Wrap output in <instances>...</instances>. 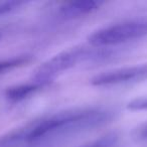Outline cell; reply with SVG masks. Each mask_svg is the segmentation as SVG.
Masks as SVG:
<instances>
[{"mask_svg": "<svg viewBox=\"0 0 147 147\" xmlns=\"http://www.w3.org/2000/svg\"><path fill=\"white\" fill-rule=\"evenodd\" d=\"M0 38H1V33H0Z\"/></svg>", "mask_w": 147, "mask_h": 147, "instance_id": "obj_13", "label": "cell"}, {"mask_svg": "<svg viewBox=\"0 0 147 147\" xmlns=\"http://www.w3.org/2000/svg\"><path fill=\"white\" fill-rule=\"evenodd\" d=\"M127 109L130 111H147V97L136 98L127 104Z\"/></svg>", "mask_w": 147, "mask_h": 147, "instance_id": "obj_10", "label": "cell"}, {"mask_svg": "<svg viewBox=\"0 0 147 147\" xmlns=\"http://www.w3.org/2000/svg\"><path fill=\"white\" fill-rule=\"evenodd\" d=\"M121 136L116 131H111L81 147H118Z\"/></svg>", "mask_w": 147, "mask_h": 147, "instance_id": "obj_8", "label": "cell"}, {"mask_svg": "<svg viewBox=\"0 0 147 147\" xmlns=\"http://www.w3.org/2000/svg\"><path fill=\"white\" fill-rule=\"evenodd\" d=\"M147 80V63L103 71L94 76L90 84L97 88H111L141 83Z\"/></svg>", "mask_w": 147, "mask_h": 147, "instance_id": "obj_4", "label": "cell"}, {"mask_svg": "<svg viewBox=\"0 0 147 147\" xmlns=\"http://www.w3.org/2000/svg\"><path fill=\"white\" fill-rule=\"evenodd\" d=\"M32 59L33 55L30 53H23V55H18L0 59V75L13 71L15 69H18L23 65H26Z\"/></svg>", "mask_w": 147, "mask_h": 147, "instance_id": "obj_7", "label": "cell"}, {"mask_svg": "<svg viewBox=\"0 0 147 147\" xmlns=\"http://www.w3.org/2000/svg\"><path fill=\"white\" fill-rule=\"evenodd\" d=\"M147 36V17H135L93 31L88 43L95 47H113Z\"/></svg>", "mask_w": 147, "mask_h": 147, "instance_id": "obj_3", "label": "cell"}, {"mask_svg": "<svg viewBox=\"0 0 147 147\" xmlns=\"http://www.w3.org/2000/svg\"><path fill=\"white\" fill-rule=\"evenodd\" d=\"M10 147H57L53 145H45V144H25V145H16V146Z\"/></svg>", "mask_w": 147, "mask_h": 147, "instance_id": "obj_12", "label": "cell"}, {"mask_svg": "<svg viewBox=\"0 0 147 147\" xmlns=\"http://www.w3.org/2000/svg\"><path fill=\"white\" fill-rule=\"evenodd\" d=\"M25 4H26V2L21 1V0H4V1H0V17L10 14V13L18 10Z\"/></svg>", "mask_w": 147, "mask_h": 147, "instance_id": "obj_9", "label": "cell"}, {"mask_svg": "<svg viewBox=\"0 0 147 147\" xmlns=\"http://www.w3.org/2000/svg\"><path fill=\"white\" fill-rule=\"evenodd\" d=\"M112 47H95L80 45L57 53L39 65L34 71L33 80L51 84L59 75L76 67L80 63H100L115 57Z\"/></svg>", "mask_w": 147, "mask_h": 147, "instance_id": "obj_2", "label": "cell"}, {"mask_svg": "<svg viewBox=\"0 0 147 147\" xmlns=\"http://www.w3.org/2000/svg\"><path fill=\"white\" fill-rule=\"evenodd\" d=\"M105 4L102 0H73L59 5L57 9V18L73 20L98 11Z\"/></svg>", "mask_w": 147, "mask_h": 147, "instance_id": "obj_5", "label": "cell"}, {"mask_svg": "<svg viewBox=\"0 0 147 147\" xmlns=\"http://www.w3.org/2000/svg\"><path fill=\"white\" fill-rule=\"evenodd\" d=\"M117 112L102 106L78 107L47 114L0 135V147L25 144L59 146L67 138L111 123Z\"/></svg>", "mask_w": 147, "mask_h": 147, "instance_id": "obj_1", "label": "cell"}, {"mask_svg": "<svg viewBox=\"0 0 147 147\" xmlns=\"http://www.w3.org/2000/svg\"><path fill=\"white\" fill-rule=\"evenodd\" d=\"M133 137L138 142H147V122L139 125L133 132Z\"/></svg>", "mask_w": 147, "mask_h": 147, "instance_id": "obj_11", "label": "cell"}, {"mask_svg": "<svg viewBox=\"0 0 147 147\" xmlns=\"http://www.w3.org/2000/svg\"><path fill=\"white\" fill-rule=\"evenodd\" d=\"M49 83L33 80L32 82L15 85L9 87L5 91V98L11 103H19L29 98L38 91L49 86Z\"/></svg>", "mask_w": 147, "mask_h": 147, "instance_id": "obj_6", "label": "cell"}]
</instances>
